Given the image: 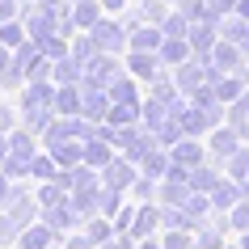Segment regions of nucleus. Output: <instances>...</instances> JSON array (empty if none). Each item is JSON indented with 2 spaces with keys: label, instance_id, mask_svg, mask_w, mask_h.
<instances>
[{
  "label": "nucleus",
  "instance_id": "423d86ee",
  "mask_svg": "<svg viewBox=\"0 0 249 249\" xmlns=\"http://www.w3.org/2000/svg\"><path fill=\"white\" fill-rule=\"evenodd\" d=\"M140 249H157V245H140Z\"/></svg>",
  "mask_w": 249,
  "mask_h": 249
},
{
  "label": "nucleus",
  "instance_id": "f03ea898",
  "mask_svg": "<svg viewBox=\"0 0 249 249\" xmlns=\"http://www.w3.org/2000/svg\"><path fill=\"white\" fill-rule=\"evenodd\" d=\"M89 241H110V228H106V224H93V228H89Z\"/></svg>",
  "mask_w": 249,
  "mask_h": 249
},
{
  "label": "nucleus",
  "instance_id": "6e6552de",
  "mask_svg": "<svg viewBox=\"0 0 249 249\" xmlns=\"http://www.w3.org/2000/svg\"><path fill=\"white\" fill-rule=\"evenodd\" d=\"M51 249H59V245H51Z\"/></svg>",
  "mask_w": 249,
  "mask_h": 249
},
{
  "label": "nucleus",
  "instance_id": "20e7f679",
  "mask_svg": "<svg viewBox=\"0 0 249 249\" xmlns=\"http://www.w3.org/2000/svg\"><path fill=\"white\" fill-rule=\"evenodd\" d=\"M160 249H186V236H165V245Z\"/></svg>",
  "mask_w": 249,
  "mask_h": 249
},
{
  "label": "nucleus",
  "instance_id": "7ed1b4c3",
  "mask_svg": "<svg viewBox=\"0 0 249 249\" xmlns=\"http://www.w3.org/2000/svg\"><path fill=\"white\" fill-rule=\"evenodd\" d=\"M64 249H97V245H93L89 236H72V241H68V245H64Z\"/></svg>",
  "mask_w": 249,
  "mask_h": 249
},
{
  "label": "nucleus",
  "instance_id": "39448f33",
  "mask_svg": "<svg viewBox=\"0 0 249 249\" xmlns=\"http://www.w3.org/2000/svg\"><path fill=\"white\" fill-rule=\"evenodd\" d=\"M4 195H9V190H4V182H0V198H4Z\"/></svg>",
  "mask_w": 249,
  "mask_h": 249
},
{
  "label": "nucleus",
  "instance_id": "0eeeda50",
  "mask_svg": "<svg viewBox=\"0 0 249 249\" xmlns=\"http://www.w3.org/2000/svg\"><path fill=\"white\" fill-rule=\"evenodd\" d=\"M245 249H249V241H245Z\"/></svg>",
  "mask_w": 249,
  "mask_h": 249
},
{
  "label": "nucleus",
  "instance_id": "f257e3e1",
  "mask_svg": "<svg viewBox=\"0 0 249 249\" xmlns=\"http://www.w3.org/2000/svg\"><path fill=\"white\" fill-rule=\"evenodd\" d=\"M51 245H55L51 228H38V224H30L26 232H21V249H51Z\"/></svg>",
  "mask_w": 249,
  "mask_h": 249
}]
</instances>
